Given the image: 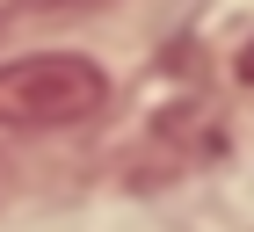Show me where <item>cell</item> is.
<instances>
[{"label": "cell", "mask_w": 254, "mask_h": 232, "mask_svg": "<svg viewBox=\"0 0 254 232\" xmlns=\"http://www.w3.org/2000/svg\"><path fill=\"white\" fill-rule=\"evenodd\" d=\"M109 102V73L80 51H37L0 65V131H65Z\"/></svg>", "instance_id": "1"}, {"label": "cell", "mask_w": 254, "mask_h": 232, "mask_svg": "<svg viewBox=\"0 0 254 232\" xmlns=\"http://www.w3.org/2000/svg\"><path fill=\"white\" fill-rule=\"evenodd\" d=\"M233 65H240V80H247V87H254V37L240 44V58H233Z\"/></svg>", "instance_id": "2"}]
</instances>
